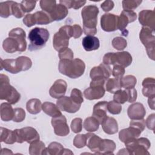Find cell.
<instances>
[{
    "instance_id": "1",
    "label": "cell",
    "mask_w": 155,
    "mask_h": 155,
    "mask_svg": "<svg viewBox=\"0 0 155 155\" xmlns=\"http://www.w3.org/2000/svg\"><path fill=\"white\" fill-rule=\"evenodd\" d=\"M99 8L94 5L84 7L81 11L83 20V31L87 36H94L97 33Z\"/></svg>"
},
{
    "instance_id": "2",
    "label": "cell",
    "mask_w": 155,
    "mask_h": 155,
    "mask_svg": "<svg viewBox=\"0 0 155 155\" xmlns=\"http://www.w3.org/2000/svg\"><path fill=\"white\" fill-rule=\"evenodd\" d=\"M85 69L84 62L79 59H62L60 60L58 70L59 72L70 78L76 79L81 76Z\"/></svg>"
},
{
    "instance_id": "3",
    "label": "cell",
    "mask_w": 155,
    "mask_h": 155,
    "mask_svg": "<svg viewBox=\"0 0 155 155\" xmlns=\"http://www.w3.org/2000/svg\"><path fill=\"white\" fill-rule=\"evenodd\" d=\"M1 70L3 68L12 74H16L22 71L30 69L32 65L31 60L27 56H19L16 59H1Z\"/></svg>"
},
{
    "instance_id": "4",
    "label": "cell",
    "mask_w": 155,
    "mask_h": 155,
    "mask_svg": "<svg viewBox=\"0 0 155 155\" xmlns=\"http://www.w3.org/2000/svg\"><path fill=\"white\" fill-rule=\"evenodd\" d=\"M9 82L7 75L0 74V99L5 100L11 105H13L20 100L21 95Z\"/></svg>"
},
{
    "instance_id": "5",
    "label": "cell",
    "mask_w": 155,
    "mask_h": 155,
    "mask_svg": "<svg viewBox=\"0 0 155 155\" xmlns=\"http://www.w3.org/2000/svg\"><path fill=\"white\" fill-rule=\"evenodd\" d=\"M50 36L49 31L44 28L35 27L30 30L28 38L30 41L28 50L35 51L44 47Z\"/></svg>"
},
{
    "instance_id": "6",
    "label": "cell",
    "mask_w": 155,
    "mask_h": 155,
    "mask_svg": "<svg viewBox=\"0 0 155 155\" xmlns=\"http://www.w3.org/2000/svg\"><path fill=\"white\" fill-rule=\"evenodd\" d=\"M128 154L149 155L148 150L151 146L150 140L145 137L136 138L124 143Z\"/></svg>"
},
{
    "instance_id": "7",
    "label": "cell",
    "mask_w": 155,
    "mask_h": 155,
    "mask_svg": "<svg viewBox=\"0 0 155 155\" xmlns=\"http://www.w3.org/2000/svg\"><path fill=\"white\" fill-rule=\"evenodd\" d=\"M73 36V28L71 25H64L61 27L56 32L53 38V45L54 49L59 51L64 48L68 47L69 39Z\"/></svg>"
},
{
    "instance_id": "8",
    "label": "cell",
    "mask_w": 155,
    "mask_h": 155,
    "mask_svg": "<svg viewBox=\"0 0 155 155\" xmlns=\"http://www.w3.org/2000/svg\"><path fill=\"white\" fill-rule=\"evenodd\" d=\"M133 61L131 55L128 51L108 53L103 57V63L110 65H120L125 68L129 66Z\"/></svg>"
},
{
    "instance_id": "9",
    "label": "cell",
    "mask_w": 155,
    "mask_h": 155,
    "mask_svg": "<svg viewBox=\"0 0 155 155\" xmlns=\"http://www.w3.org/2000/svg\"><path fill=\"white\" fill-rule=\"evenodd\" d=\"M139 38L146 48L148 57L154 61L155 53L154 30L148 27H142L140 31Z\"/></svg>"
},
{
    "instance_id": "10",
    "label": "cell",
    "mask_w": 155,
    "mask_h": 155,
    "mask_svg": "<svg viewBox=\"0 0 155 155\" xmlns=\"http://www.w3.org/2000/svg\"><path fill=\"white\" fill-rule=\"evenodd\" d=\"M104 80L91 81L90 87L85 89L84 91V96L88 100L99 99L102 97L105 93L104 88Z\"/></svg>"
},
{
    "instance_id": "11",
    "label": "cell",
    "mask_w": 155,
    "mask_h": 155,
    "mask_svg": "<svg viewBox=\"0 0 155 155\" xmlns=\"http://www.w3.org/2000/svg\"><path fill=\"white\" fill-rule=\"evenodd\" d=\"M16 137V142L22 143L27 142L28 143L39 140L40 136L36 129L31 127H26L21 129H16L14 130Z\"/></svg>"
},
{
    "instance_id": "12",
    "label": "cell",
    "mask_w": 155,
    "mask_h": 155,
    "mask_svg": "<svg viewBox=\"0 0 155 155\" xmlns=\"http://www.w3.org/2000/svg\"><path fill=\"white\" fill-rule=\"evenodd\" d=\"M112 73L110 65L101 63L98 66L94 67L91 68L90 73V76L91 81L104 80L107 81Z\"/></svg>"
},
{
    "instance_id": "13",
    "label": "cell",
    "mask_w": 155,
    "mask_h": 155,
    "mask_svg": "<svg viewBox=\"0 0 155 155\" xmlns=\"http://www.w3.org/2000/svg\"><path fill=\"white\" fill-rule=\"evenodd\" d=\"M137 18L136 13L131 10H123L118 18L117 29L122 32V35L127 36L128 31L125 30L127 25L129 23L134 22Z\"/></svg>"
},
{
    "instance_id": "14",
    "label": "cell",
    "mask_w": 155,
    "mask_h": 155,
    "mask_svg": "<svg viewBox=\"0 0 155 155\" xmlns=\"http://www.w3.org/2000/svg\"><path fill=\"white\" fill-rule=\"evenodd\" d=\"M51 125L54 133L59 136H65L70 133V129L67 123V119L64 115L52 117Z\"/></svg>"
},
{
    "instance_id": "15",
    "label": "cell",
    "mask_w": 155,
    "mask_h": 155,
    "mask_svg": "<svg viewBox=\"0 0 155 155\" xmlns=\"http://www.w3.org/2000/svg\"><path fill=\"white\" fill-rule=\"evenodd\" d=\"M119 16L111 13H105L101 18L102 29L107 32L114 31L117 30Z\"/></svg>"
},
{
    "instance_id": "16",
    "label": "cell",
    "mask_w": 155,
    "mask_h": 155,
    "mask_svg": "<svg viewBox=\"0 0 155 155\" xmlns=\"http://www.w3.org/2000/svg\"><path fill=\"white\" fill-rule=\"evenodd\" d=\"M56 105L62 111L70 113H74L80 109L81 105L75 103L70 97L64 96L58 99Z\"/></svg>"
},
{
    "instance_id": "17",
    "label": "cell",
    "mask_w": 155,
    "mask_h": 155,
    "mask_svg": "<svg viewBox=\"0 0 155 155\" xmlns=\"http://www.w3.org/2000/svg\"><path fill=\"white\" fill-rule=\"evenodd\" d=\"M139 21L145 27L154 30L155 13L154 10H143L139 13Z\"/></svg>"
},
{
    "instance_id": "18",
    "label": "cell",
    "mask_w": 155,
    "mask_h": 155,
    "mask_svg": "<svg viewBox=\"0 0 155 155\" xmlns=\"http://www.w3.org/2000/svg\"><path fill=\"white\" fill-rule=\"evenodd\" d=\"M127 114L131 120L142 119L146 114V110L142 104L136 102L128 107Z\"/></svg>"
},
{
    "instance_id": "19",
    "label": "cell",
    "mask_w": 155,
    "mask_h": 155,
    "mask_svg": "<svg viewBox=\"0 0 155 155\" xmlns=\"http://www.w3.org/2000/svg\"><path fill=\"white\" fill-rule=\"evenodd\" d=\"M67 88V82L63 79H58L50 87L49 94L52 97L59 99L65 95Z\"/></svg>"
},
{
    "instance_id": "20",
    "label": "cell",
    "mask_w": 155,
    "mask_h": 155,
    "mask_svg": "<svg viewBox=\"0 0 155 155\" xmlns=\"http://www.w3.org/2000/svg\"><path fill=\"white\" fill-rule=\"evenodd\" d=\"M8 36L15 38L19 45V52L25 51L27 48V42L25 40V32L22 28H15L8 33Z\"/></svg>"
},
{
    "instance_id": "21",
    "label": "cell",
    "mask_w": 155,
    "mask_h": 155,
    "mask_svg": "<svg viewBox=\"0 0 155 155\" xmlns=\"http://www.w3.org/2000/svg\"><path fill=\"white\" fill-rule=\"evenodd\" d=\"M142 131L135 127H131L120 130L119 133V138L120 140L124 143L134 139L138 138Z\"/></svg>"
},
{
    "instance_id": "22",
    "label": "cell",
    "mask_w": 155,
    "mask_h": 155,
    "mask_svg": "<svg viewBox=\"0 0 155 155\" xmlns=\"http://www.w3.org/2000/svg\"><path fill=\"white\" fill-rule=\"evenodd\" d=\"M107 101H100L93 107V116L99 121L100 124L107 116Z\"/></svg>"
},
{
    "instance_id": "23",
    "label": "cell",
    "mask_w": 155,
    "mask_h": 155,
    "mask_svg": "<svg viewBox=\"0 0 155 155\" xmlns=\"http://www.w3.org/2000/svg\"><path fill=\"white\" fill-rule=\"evenodd\" d=\"M104 131L108 134H114L118 131L117 120L112 117L107 116L101 123Z\"/></svg>"
},
{
    "instance_id": "24",
    "label": "cell",
    "mask_w": 155,
    "mask_h": 155,
    "mask_svg": "<svg viewBox=\"0 0 155 155\" xmlns=\"http://www.w3.org/2000/svg\"><path fill=\"white\" fill-rule=\"evenodd\" d=\"M142 94L144 96L151 97L155 96V79L147 78L142 81Z\"/></svg>"
},
{
    "instance_id": "25",
    "label": "cell",
    "mask_w": 155,
    "mask_h": 155,
    "mask_svg": "<svg viewBox=\"0 0 155 155\" xmlns=\"http://www.w3.org/2000/svg\"><path fill=\"white\" fill-rule=\"evenodd\" d=\"M87 145L88 148L95 154H98V151L102 139L95 134L91 133H87Z\"/></svg>"
},
{
    "instance_id": "26",
    "label": "cell",
    "mask_w": 155,
    "mask_h": 155,
    "mask_svg": "<svg viewBox=\"0 0 155 155\" xmlns=\"http://www.w3.org/2000/svg\"><path fill=\"white\" fill-rule=\"evenodd\" d=\"M82 44L85 50L87 51L97 50L100 46L99 39L94 36H87L84 37L82 39Z\"/></svg>"
},
{
    "instance_id": "27",
    "label": "cell",
    "mask_w": 155,
    "mask_h": 155,
    "mask_svg": "<svg viewBox=\"0 0 155 155\" xmlns=\"http://www.w3.org/2000/svg\"><path fill=\"white\" fill-rule=\"evenodd\" d=\"M68 8L61 4H56L53 11L49 15L52 21H61L64 19L68 15Z\"/></svg>"
},
{
    "instance_id": "28",
    "label": "cell",
    "mask_w": 155,
    "mask_h": 155,
    "mask_svg": "<svg viewBox=\"0 0 155 155\" xmlns=\"http://www.w3.org/2000/svg\"><path fill=\"white\" fill-rule=\"evenodd\" d=\"M115 148L116 143L113 140L102 139L98 154H113Z\"/></svg>"
},
{
    "instance_id": "29",
    "label": "cell",
    "mask_w": 155,
    "mask_h": 155,
    "mask_svg": "<svg viewBox=\"0 0 155 155\" xmlns=\"http://www.w3.org/2000/svg\"><path fill=\"white\" fill-rule=\"evenodd\" d=\"M0 113L1 120L7 122L13 120L14 116V109L8 102H4L0 106Z\"/></svg>"
},
{
    "instance_id": "30",
    "label": "cell",
    "mask_w": 155,
    "mask_h": 155,
    "mask_svg": "<svg viewBox=\"0 0 155 155\" xmlns=\"http://www.w3.org/2000/svg\"><path fill=\"white\" fill-rule=\"evenodd\" d=\"M0 140L7 144H13L16 142V137L14 130H10L6 128L1 127Z\"/></svg>"
},
{
    "instance_id": "31",
    "label": "cell",
    "mask_w": 155,
    "mask_h": 155,
    "mask_svg": "<svg viewBox=\"0 0 155 155\" xmlns=\"http://www.w3.org/2000/svg\"><path fill=\"white\" fill-rule=\"evenodd\" d=\"M42 110L45 114L51 117H56L62 115L58 107L54 104L50 102H44L42 105Z\"/></svg>"
},
{
    "instance_id": "32",
    "label": "cell",
    "mask_w": 155,
    "mask_h": 155,
    "mask_svg": "<svg viewBox=\"0 0 155 155\" xmlns=\"http://www.w3.org/2000/svg\"><path fill=\"white\" fill-rule=\"evenodd\" d=\"M2 47L4 50L8 53L19 51V44L18 41L12 37H8L4 40L2 42Z\"/></svg>"
},
{
    "instance_id": "33",
    "label": "cell",
    "mask_w": 155,
    "mask_h": 155,
    "mask_svg": "<svg viewBox=\"0 0 155 155\" xmlns=\"http://www.w3.org/2000/svg\"><path fill=\"white\" fill-rule=\"evenodd\" d=\"M64 151V147L58 142H53L49 144L48 147L45 148L44 154H49V155H59L63 154Z\"/></svg>"
},
{
    "instance_id": "34",
    "label": "cell",
    "mask_w": 155,
    "mask_h": 155,
    "mask_svg": "<svg viewBox=\"0 0 155 155\" xmlns=\"http://www.w3.org/2000/svg\"><path fill=\"white\" fill-rule=\"evenodd\" d=\"M42 104L38 99H31L27 102V110L31 114H36L39 113L42 110Z\"/></svg>"
},
{
    "instance_id": "35",
    "label": "cell",
    "mask_w": 155,
    "mask_h": 155,
    "mask_svg": "<svg viewBox=\"0 0 155 155\" xmlns=\"http://www.w3.org/2000/svg\"><path fill=\"white\" fill-rule=\"evenodd\" d=\"M45 148L44 143L38 140L30 143L28 152L30 155H43Z\"/></svg>"
},
{
    "instance_id": "36",
    "label": "cell",
    "mask_w": 155,
    "mask_h": 155,
    "mask_svg": "<svg viewBox=\"0 0 155 155\" xmlns=\"http://www.w3.org/2000/svg\"><path fill=\"white\" fill-rule=\"evenodd\" d=\"M120 79L117 78H108L107 80L105 89L110 93H115L121 89Z\"/></svg>"
},
{
    "instance_id": "37",
    "label": "cell",
    "mask_w": 155,
    "mask_h": 155,
    "mask_svg": "<svg viewBox=\"0 0 155 155\" xmlns=\"http://www.w3.org/2000/svg\"><path fill=\"white\" fill-rule=\"evenodd\" d=\"M36 24L46 25L51 23L52 20L50 16L44 11H38L33 13Z\"/></svg>"
},
{
    "instance_id": "38",
    "label": "cell",
    "mask_w": 155,
    "mask_h": 155,
    "mask_svg": "<svg viewBox=\"0 0 155 155\" xmlns=\"http://www.w3.org/2000/svg\"><path fill=\"white\" fill-rule=\"evenodd\" d=\"M100 123L93 116L88 117L84 122V127L88 132H94L99 129Z\"/></svg>"
},
{
    "instance_id": "39",
    "label": "cell",
    "mask_w": 155,
    "mask_h": 155,
    "mask_svg": "<svg viewBox=\"0 0 155 155\" xmlns=\"http://www.w3.org/2000/svg\"><path fill=\"white\" fill-rule=\"evenodd\" d=\"M137 83V79L133 75H127L122 77L120 79L121 87L125 89H130L134 88Z\"/></svg>"
},
{
    "instance_id": "40",
    "label": "cell",
    "mask_w": 155,
    "mask_h": 155,
    "mask_svg": "<svg viewBox=\"0 0 155 155\" xmlns=\"http://www.w3.org/2000/svg\"><path fill=\"white\" fill-rule=\"evenodd\" d=\"M13 1H8L0 3V16L2 18H7L12 14V6Z\"/></svg>"
},
{
    "instance_id": "41",
    "label": "cell",
    "mask_w": 155,
    "mask_h": 155,
    "mask_svg": "<svg viewBox=\"0 0 155 155\" xmlns=\"http://www.w3.org/2000/svg\"><path fill=\"white\" fill-rule=\"evenodd\" d=\"M39 4L42 10L48 15L53 11L56 5V1L51 0H41L40 1Z\"/></svg>"
},
{
    "instance_id": "42",
    "label": "cell",
    "mask_w": 155,
    "mask_h": 155,
    "mask_svg": "<svg viewBox=\"0 0 155 155\" xmlns=\"http://www.w3.org/2000/svg\"><path fill=\"white\" fill-rule=\"evenodd\" d=\"M59 3L65 6L67 8L79 9L86 3V1H74V0H61Z\"/></svg>"
},
{
    "instance_id": "43",
    "label": "cell",
    "mask_w": 155,
    "mask_h": 155,
    "mask_svg": "<svg viewBox=\"0 0 155 155\" xmlns=\"http://www.w3.org/2000/svg\"><path fill=\"white\" fill-rule=\"evenodd\" d=\"M128 93L126 90H122L121 89L116 91L113 96V101L120 104H123L125 102H128Z\"/></svg>"
},
{
    "instance_id": "44",
    "label": "cell",
    "mask_w": 155,
    "mask_h": 155,
    "mask_svg": "<svg viewBox=\"0 0 155 155\" xmlns=\"http://www.w3.org/2000/svg\"><path fill=\"white\" fill-rule=\"evenodd\" d=\"M113 47L117 50H123L127 46V42L124 38L117 36L112 40Z\"/></svg>"
},
{
    "instance_id": "45",
    "label": "cell",
    "mask_w": 155,
    "mask_h": 155,
    "mask_svg": "<svg viewBox=\"0 0 155 155\" xmlns=\"http://www.w3.org/2000/svg\"><path fill=\"white\" fill-rule=\"evenodd\" d=\"M25 13L21 3L19 4L13 1L12 6V14L16 18H21L24 16Z\"/></svg>"
},
{
    "instance_id": "46",
    "label": "cell",
    "mask_w": 155,
    "mask_h": 155,
    "mask_svg": "<svg viewBox=\"0 0 155 155\" xmlns=\"http://www.w3.org/2000/svg\"><path fill=\"white\" fill-rule=\"evenodd\" d=\"M87 136L85 134H77L73 140V145L78 148H81L87 145Z\"/></svg>"
},
{
    "instance_id": "47",
    "label": "cell",
    "mask_w": 155,
    "mask_h": 155,
    "mask_svg": "<svg viewBox=\"0 0 155 155\" xmlns=\"http://www.w3.org/2000/svg\"><path fill=\"white\" fill-rule=\"evenodd\" d=\"M107 110L112 114H118L122 111L121 104L113 101H109L107 104Z\"/></svg>"
},
{
    "instance_id": "48",
    "label": "cell",
    "mask_w": 155,
    "mask_h": 155,
    "mask_svg": "<svg viewBox=\"0 0 155 155\" xmlns=\"http://www.w3.org/2000/svg\"><path fill=\"white\" fill-rule=\"evenodd\" d=\"M142 1H132L124 0L122 1V7L124 10H131L136 8L140 4Z\"/></svg>"
},
{
    "instance_id": "49",
    "label": "cell",
    "mask_w": 155,
    "mask_h": 155,
    "mask_svg": "<svg viewBox=\"0 0 155 155\" xmlns=\"http://www.w3.org/2000/svg\"><path fill=\"white\" fill-rule=\"evenodd\" d=\"M70 97L76 104H81L84 102V98L81 91L78 88H73L71 91Z\"/></svg>"
},
{
    "instance_id": "50",
    "label": "cell",
    "mask_w": 155,
    "mask_h": 155,
    "mask_svg": "<svg viewBox=\"0 0 155 155\" xmlns=\"http://www.w3.org/2000/svg\"><path fill=\"white\" fill-rule=\"evenodd\" d=\"M73 56H74V54H73V51L68 47L62 48L59 51V58L60 60H62V59L71 60V59H73Z\"/></svg>"
},
{
    "instance_id": "51",
    "label": "cell",
    "mask_w": 155,
    "mask_h": 155,
    "mask_svg": "<svg viewBox=\"0 0 155 155\" xmlns=\"http://www.w3.org/2000/svg\"><path fill=\"white\" fill-rule=\"evenodd\" d=\"M25 112L22 108H16L14 109V116L13 120L15 122H21L25 119Z\"/></svg>"
},
{
    "instance_id": "52",
    "label": "cell",
    "mask_w": 155,
    "mask_h": 155,
    "mask_svg": "<svg viewBox=\"0 0 155 155\" xmlns=\"http://www.w3.org/2000/svg\"><path fill=\"white\" fill-rule=\"evenodd\" d=\"M71 129L74 133H80L82 129V120L81 118H74L71 122Z\"/></svg>"
},
{
    "instance_id": "53",
    "label": "cell",
    "mask_w": 155,
    "mask_h": 155,
    "mask_svg": "<svg viewBox=\"0 0 155 155\" xmlns=\"http://www.w3.org/2000/svg\"><path fill=\"white\" fill-rule=\"evenodd\" d=\"M125 72V68L120 65H114L113 68L112 70V75L117 79H121L124 75Z\"/></svg>"
},
{
    "instance_id": "54",
    "label": "cell",
    "mask_w": 155,
    "mask_h": 155,
    "mask_svg": "<svg viewBox=\"0 0 155 155\" xmlns=\"http://www.w3.org/2000/svg\"><path fill=\"white\" fill-rule=\"evenodd\" d=\"M36 1H22L21 2V6L25 13H29L31 12L36 6Z\"/></svg>"
},
{
    "instance_id": "55",
    "label": "cell",
    "mask_w": 155,
    "mask_h": 155,
    "mask_svg": "<svg viewBox=\"0 0 155 155\" xmlns=\"http://www.w3.org/2000/svg\"><path fill=\"white\" fill-rule=\"evenodd\" d=\"M130 126L138 128L142 132L144 130L145 126H146L145 125V120L143 119L131 120L130 122Z\"/></svg>"
},
{
    "instance_id": "56",
    "label": "cell",
    "mask_w": 155,
    "mask_h": 155,
    "mask_svg": "<svg viewBox=\"0 0 155 155\" xmlns=\"http://www.w3.org/2000/svg\"><path fill=\"white\" fill-rule=\"evenodd\" d=\"M24 24L28 27H31L34 25H36L33 14H27L25 16L23 19Z\"/></svg>"
},
{
    "instance_id": "57",
    "label": "cell",
    "mask_w": 155,
    "mask_h": 155,
    "mask_svg": "<svg viewBox=\"0 0 155 155\" xmlns=\"http://www.w3.org/2000/svg\"><path fill=\"white\" fill-rule=\"evenodd\" d=\"M127 91L128 93V102H133L136 101L137 97V90L134 88H130V89H125Z\"/></svg>"
},
{
    "instance_id": "58",
    "label": "cell",
    "mask_w": 155,
    "mask_h": 155,
    "mask_svg": "<svg viewBox=\"0 0 155 155\" xmlns=\"http://www.w3.org/2000/svg\"><path fill=\"white\" fill-rule=\"evenodd\" d=\"M154 117L155 114L154 113H153L149 115L145 120V125L147 127L153 131L154 130Z\"/></svg>"
},
{
    "instance_id": "59",
    "label": "cell",
    "mask_w": 155,
    "mask_h": 155,
    "mask_svg": "<svg viewBox=\"0 0 155 155\" xmlns=\"http://www.w3.org/2000/svg\"><path fill=\"white\" fill-rule=\"evenodd\" d=\"M114 5V4L113 1H105L101 4V7L104 12H107L113 8Z\"/></svg>"
},
{
    "instance_id": "60",
    "label": "cell",
    "mask_w": 155,
    "mask_h": 155,
    "mask_svg": "<svg viewBox=\"0 0 155 155\" xmlns=\"http://www.w3.org/2000/svg\"><path fill=\"white\" fill-rule=\"evenodd\" d=\"M73 28V36L74 38H79L82 34V29L81 27L78 24H74L72 26Z\"/></svg>"
},
{
    "instance_id": "61",
    "label": "cell",
    "mask_w": 155,
    "mask_h": 155,
    "mask_svg": "<svg viewBox=\"0 0 155 155\" xmlns=\"http://www.w3.org/2000/svg\"><path fill=\"white\" fill-rule=\"evenodd\" d=\"M154 99H155V96L154 97H148V105L150 107V108L152 110H154L155 107H154Z\"/></svg>"
},
{
    "instance_id": "62",
    "label": "cell",
    "mask_w": 155,
    "mask_h": 155,
    "mask_svg": "<svg viewBox=\"0 0 155 155\" xmlns=\"http://www.w3.org/2000/svg\"><path fill=\"white\" fill-rule=\"evenodd\" d=\"M0 154L1 155H3V154H12L13 152L10 150H9V149L2 148L1 150Z\"/></svg>"
}]
</instances>
